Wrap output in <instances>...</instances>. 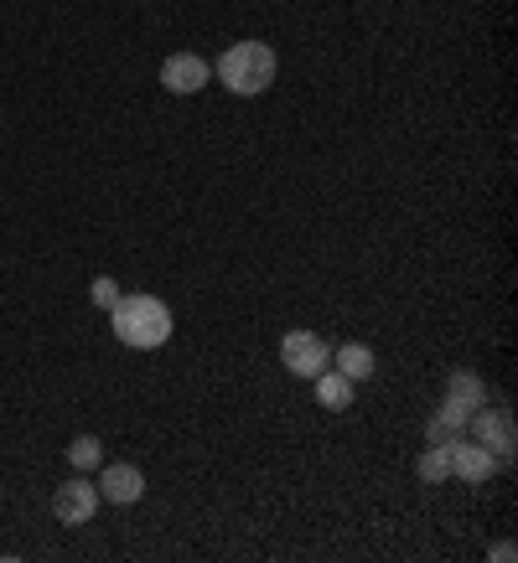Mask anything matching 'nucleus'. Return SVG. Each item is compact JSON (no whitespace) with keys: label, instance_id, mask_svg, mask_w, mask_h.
<instances>
[{"label":"nucleus","instance_id":"obj_1","mask_svg":"<svg viewBox=\"0 0 518 563\" xmlns=\"http://www.w3.org/2000/svg\"><path fill=\"white\" fill-rule=\"evenodd\" d=\"M109 321H115V336L136 351H156L172 342V311L161 306L156 295H120Z\"/></svg>","mask_w":518,"mask_h":563},{"label":"nucleus","instance_id":"obj_2","mask_svg":"<svg viewBox=\"0 0 518 563\" xmlns=\"http://www.w3.org/2000/svg\"><path fill=\"white\" fill-rule=\"evenodd\" d=\"M219 83L228 88V94H239V98H259L270 83H275L280 73V62H275V47L270 41H234L228 52L219 58Z\"/></svg>","mask_w":518,"mask_h":563},{"label":"nucleus","instance_id":"obj_3","mask_svg":"<svg viewBox=\"0 0 518 563\" xmlns=\"http://www.w3.org/2000/svg\"><path fill=\"white\" fill-rule=\"evenodd\" d=\"M467 434L478 440V445H487L493 455H498V466H508L518 450V429L514 419H508V408H472V419H467Z\"/></svg>","mask_w":518,"mask_h":563},{"label":"nucleus","instance_id":"obj_4","mask_svg":"<svg viewBox=\"0 0 518 563\" xmlns=\"http://www.w3.org/2000/svg\"><path fill=\"white\" fill-rule=\"evenodd\" d=\"M280 362H285V372H296V378H317V372L332 368V347L321 342L317 331H285Z\"/></svg>","mask_w":518,"mask_h":563},{"label":"nucleus","instance_id":"obj_5","mask_svg":"<svg viewBox=\"0 0 518 563\" xmlns=\"http://www.w3.org/2000/svg\"><path fill=\"white\" fill-rule=\"evenodd\" d=\"M52 512H58V523L62 527H83L94 512H99V486L94 481H62L58 491H52Z\"/></svg>","mask_w":518,"mask_h":563},{"label":"nucleus","instance_id":"obj_6","mask_svg":"<svg viewBox=\"0 0 518 563\" xmlns=\"http://www.w3.org/2000/svg\"><path fill=\"white\" fill-rule=\"evenodd\" d=\"M208 79H213V68L198 58V52H172V58L161 62V88L166 94H202L208 88Z\"/></svg>","mask_w":518,"mask_h":563},{"label":"nucleus","instance_id":"obj_7","mask_svg":"<svg viewBox=\"0 0 518 563\" xmlns=\"http://www.w3.org/2000/svg\"><path fill=\"white\" fill-rule=\"evenodd\" d=\"M446 455H451V476H457V481L478 486V481H487V476L498 470V455H493L487 445H478V440H451Z\"/></svg>","mask_w":518,"mask_h":563},{"label":"nucleus","instance_id":"obj_8","mask_svg":"<svg viewBox=\"0 0 518 563\" xmlns=\"http://www.w3.org/2000/svg\"><path fill=\"white\" fill-rule=\"evenodd\" d=\"M145 496V476L140 466H99V502H115V506H130Z\"/></svg>","mask_w":518,"mask_h":563},{"label":"nucleus","instance_id":"obj_9","mask_svg":"<svg viewBox=\"0 0 518 563\" xmlns=\"http://www.w3.org/2000/svg\"><path fill=\"white\" fill-rule=\"evenodd\" d=\"M467 419H472L467 408H457V404H446V398H440L436 419L425 424V440H431V445H451V440H461V434H467Z\"/></svg>","mask_w":518,"mask_h":563},{"label":"nucleus","instance_id":"obj_10","mask_svg":"<svg viewBox=\"0 0 518 563\" xmlns=\"http://www.w3.org/2000/svg\"><path fill=\"white\" fill-rule=\"evenodd\" d=\"M311 383H317V404H321V408H332V414H342V408H353V378H342L338 368L317 372Z\"/></svg>","mask_w":518,"mask_h":563},{"label":"nucleus","instance_id":"obj_11","mask_svg":"<svg viewBox=\"0 0 518 563\" xmlns=\"http://www.w3.org/2000/svg\"><path fill=\"white\" fill-rule=\"evenodd\" d=\"M446 404L467 408V414L487 404V388H482V378H478V372H467V368L451 372V383H446Z\"/></svg>","mask_w":518,"mask_h":563},{"label":"nucleus","instance_id":"obj_12","mask_svg":"<svg viewBox=\"0 0 518 563\" xmlns=\"http://www.w3.org/2000/svg\"><path fill=\"white\" fill-rule=\"evenodd\" d=\"M332 368H338L342 378H353V383H368V378H374V351L363 347V342H348V347L332 351Z\"/></svg>","mask_w":518,"mask_h":563},{"label":"nucleus","instance_id":"obj_13","mask_svg":"<svg viewBox=\"0 0 518 563\" xmlns=\"http://www.w3.org/2000/svg\"><path fill=\"white\" fill-rule=\"evenodd\" d=\"M68 466L73 470H99L104 466V445L94 440V434H79V440L68 445Z\"/></svg>","mask_w":518,"mask_h":563},{"label":"nucleus","instance_id":"obj_14","mask_svg":"<svg viewBox=\"0 0 518 563\" xmlns=\"http://www.w3.org/2000/svg\"><path fill=\"white\" fill-rule=\"evenodd\" d=\"M446 476H451V455H446V445H431L425 455H420V481L440 486Z\"/></svg>","mask_w":518,"mask_h":563},{"label":"nucleus","instance_id":"obj_15","mask_svg":"<svg viewBox=\"0 0 518 563\" xmlns=\"http://www.w3.org/2000/svg\"><path fill=\"white\" fill-rule=\"evenodd\" d=\"M89 295H94V306H99V311H115V300H120V285H115L109 274H99V279L89 285Z\"/></svg>","mask_w":518,"mask_h":563},{"label":"nucleus","instance_id":"obj_16","mask_svg":"<svg viewBox=\"0 0 518 563\" xmlns=\"http://www.w3.org/2000/svg\"><path fill=\"white\" fill-rule=\"evenodd\" d=\"M487 559H493V563H514L518 559V543H498L493 553H487Z\"/></svg>","mask_w":518,"mask_h":563}]
</instances>
